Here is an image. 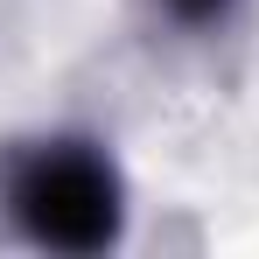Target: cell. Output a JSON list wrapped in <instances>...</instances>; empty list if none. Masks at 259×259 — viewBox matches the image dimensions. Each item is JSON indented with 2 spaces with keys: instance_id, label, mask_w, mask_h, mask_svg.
<instances>
[{
  "instance_id": "obj_1",
  "label": "cell",
  "mask_w": 259,
  "mask_h": 259,
  "mask_svg": "<svg viewBox=\"0 0 259 259\" xmlns=\"http://www.w3.org/2000/svg\"><path fill=\"white\" fill-rule=\"evenodd\" d=\"M14 210L56 252H98L119 231V182L84 147H49L14 175Z\"/></svg>"
},
{
  "instance_id": "obj_2",
  "label": "cell",
  "mask_w": 259,
  "mask_h": 259,
  "mask_svg": "<svg viewBox=\"0 0 259 259\" xmlns=\"http://www.w3.org/2000/svg\"><path fill=\"white\" fill-rule=\"evenodd\" d=\"M231 0H168V14H182V21H217Z\"/></svg>"
}]
</instances>
